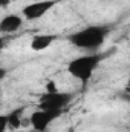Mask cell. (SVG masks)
<instances>
[{
    "mask_svg": "<svg viewBox=\"0 0 130 132\" xmlns=\"http://www.w3.org/2000/svg\"><path fill=\"white\" fill-rule=\"evenodd\" d=\"M109 28L103 26V25H92L87 26L84 29H80L77 32L70 34L67 37L69 43L73 45L78 49H84V51H97L98 48L103 46V43L106 42V37L109 34Z\"/></svg>",
    "mask_w": 130,
    "mask_h": 132,
    "instance_id": "cell-1",
    "label": "cell"
},
{
    "mask_svg": "<svg viewBox=\"0 0 130 132\" xmlns=\"http://www.w3.org/2000/svg\"><path fill=\"white\" fill-rule=\"evenodd\" d=\"M103 60V55L99 54H87V55H80L73 60L69 62L67 65V72L80 80L83 85H87V81L90 80L92 74L95 72V69L98 68L99 62Z\"/></svg>",
    "mask_w": 130,
    "mask_h": 132,
    "instance_id": "cell-2",
    "label": "cell"
},
{
    "mask_svg": "<svg viewBox=\"0 0 130 132\" xmlns=\"http://www.w3.org/2000/svg\"><path fill=\"white\" fill-rule=\"evenodd\" d=\"M73 95L69 92L61 91H52V92H43L38 98V109H55V111H63L66 106L72 101Z\"/></svg>",
    "mask_w": 130,
    "mask_h": 132,
    "instance_id": "cell-3",
    "label": "cell"
},
{
    "mask_svg": "<svg viewBox=\"0 0 130 132\" xmlns=\"http://www.w3.org/2000/svg\"><path fill=\"white\" fill-rule=\"evenodd\" d=\"M61 112L63 111H55V109H38V111H35L29 118L32 129L35 132H44L54 120H57L61 115Z\"/></svg>",
    "mask_w": 130,
    "mask_h": 132,
    "instance_id": "cell-4",
    "label": "cell"
},
{
    "mask_svg": "<svg viewBox=\"0 0 130 132\" xmlns=\"http://www.w3.org/2000/svg\"><path fill=\"white\" fill-rule=\"evenodd\" d=\"M55 5H57V0H40V2H34V3L26 5L22 9V15L26 20H37V19L43 17L48 11H51Z\"/></svg>",
    "mask_w": 130,
    "mask_h": 132,
    "instance_id": "cell-5",
    "label": "cell"
},
{
    "mask_svg": "<svg viewBox=\"0 0 130 132\" xmlns=\"http://www.w3.org/2000/svg\"><path fill=\"white\" fill-rule=\"evenodd\" d=\"M23 25V19L18 14H8L0 20V32L2 34H12Z\"/></svg>",
    "mask_w": 130,
    "mask_h": 132,
    "instance_id": "cell-6",
    "label": "cell"
},
{
    "mask_svg": "<svg viewBox=\"0 0 130 132\" xmlns=\"http://www.w3.org/2000/svg\"><path fill=\"white\" fill-rule=\"evenodd\" d=\"M58 38L57 34H38L31 38V49L32 51H44Z\"/></svg>",
    "mask_w": 130,
    "mask_h": 132,
    "instance_id": "cell-7",
    "label": "cell"
},
{
    "mask_svg": "<svg viewBox=\"0 0 130 132\" xmlns=\"http://www.w3.org/2000/svg\"><path fill=\"white\" fill-rule=\"evenodd\" d=\"M23 112H25V108H17V109L11 111L9 114H6V118H8V128H9V129H18V128L22 126Z\"/></svg>",
    "mask_w": 130,
    "mask_h": 132,
    "instance_id": "cell-8",
    "label": "cell"
},
{
    "mask_svg": "<svg viewBox=\"0 0 130 132\" xmlns=\"http://www.w3.org/2000/svg\"><path fill=\"white\" fill-rule=\"evenodd\" d=\"M6 129H8V118L6 115L0 114V132H6Z\"/></svg>",
    "mask_w": 130,
    "mask_h": 132,
    "instance_id": "cell-9",
    "label": "cell"
},
{
    "mask_svg": "<svg viewBox=\"0 0 130 132\" xmlns=\"http://www.w3.org/2000/svg\"><path fill=\"white\" fill-rule=\"evenodd\" d=\"M6 74H8V71H6L5 68H0V81H2V80L6 77Z\"/></svg>",
    "mask_w": 130,
    "mask_h": 132,
    "instance_id": "cell-10",
    "label": "cell"
},
{
    "mask_svg": "<svg viewBox=\"0 0 130 132\" xmlns=\"http://www.w3.org/2000/svg\"><path fill=\"white\" fill-rule=\"evenodd\" d=\"M11 3V0H0V8H5Z\"/></svg>",
    "mask_w": 130,
    "mask_h": 132,
    "instance_id": "cell-11",
    "label": "cell"
},
{
    "mask_svg": "<svg viewBox=\"0 0 130 132\" xmlns=\"http://www.w3.org/2000/svg\"><path fill=\"white\" fill-rule=\"evenodd\" d=\"M67 132H77V131H75L73 128H70V129H69V131H67Z\"/></svg>",
    "mask_w": 130,
    "mask_h": 132,
    "instance_id": "cell-12",
    "label": "cell"
},
{
    "mask_svg": "<svg viewBox=\"0 0 130 132\" xmlns=\"http://www.w3.org/2000/svg\"><path fill=\"white\" fill-rule=\"evenodd\" d=\"M3 46V38H0V48Z\"/></svg>",
    "mask_w": 130,
    "mask_h": 132,
    "instance_id": "cell-13",
    "label": "cell"
}]
</instances>
